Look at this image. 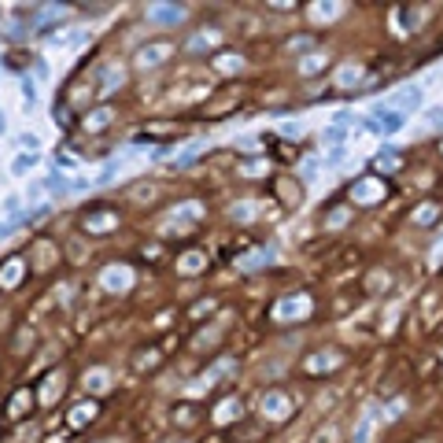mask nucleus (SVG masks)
I'll return each mask as SVG.
<instances>
[{
  "label": "nucleus",
  "mask_w": 443,
  "mask_h": 443,
  "mask_svg": "<svg viewBox=\"0 0 443 443\" xmlns=\"http://www.w3.org/2000/svg\"><path fill=\"white\" fill-rule=\"evenodd\" d=\"M251 214H255V203H240V207H233V218H237V222H248Z\"/></svg>",
  "instance_id": "obj_10"
},
{
  "label": "nucleus",
  "mask_w": 443,
  "mask_h": 443,
  "mask_svg": "<svg viewBox=\"0 0 443 443\" xmlns=\"http://www.w3.org/2000/svg\"><path fill=\"white\" fill-rule=\"evenodd\" d=\"M129 281H133L129 266H107L103 270V288H111V292H126Z\"/></svg>",
  "instance_id": "obj_1"
},
{
  "label": "nucleus",
  "mask_w": 443,
  "mask_h": 443,
  "mask_svg": "<svg viewBox=\"0 0 443 443\" xmlns=\"http://www.w3.org/2000/svg\"><path fill=\"white\" fill-rule=\"evenodd\" d=\"M196 266H203V255H188V259L181 262V270H196Z\"/></svg>",
  "instance_id": "obj_12"
},
{
  "label": "nucleus",
  "mask_w": 443,
  "mask_h": 443,
  "mask_svg": "<svg viewBox=\"0 0 443 443\" xmlns=\"http://www.w3.org/2000/svg\"><path fill=\"white\" fill-rule=\"evenodd\" d=\"M166 52H170V44H163V41H159V48H140V55H137V63H140V67H152V63H159V59H166Z\"/></svg>",
  "instance_id": "obj_6"
},
{
  "label": "nucleus",
  "mask_w": 443,
  "mask_h": 443,
  "mask_svg": "<svg viewBox=\"0 0 443 443\" xmlns=\"http://www.w3.org/2000/svg\"><path fill=\"white\" fill-rule=\"evenodd\" d=\"M262 410H270L273 418H281V414L288 410V403H285V395H281V392H273V395H266V403H262Z\"/></svg>",
  "instance_id": "obj_8"
},
{
  "label": "nucleus",
  "mask_w": 443,
  "mask_h": 443,
  "mask_svg": "<svg viewBox=\"0 0 443 443\" xmlns=\"http://www.w3.org/2000/svg\"><path fill=\"white\" fill-rule=\"evenodd\" d=\"M340 85H358V81H362V67H351V63H347V67H340Z\"/></svg>",
  "instance_id": "obj_9"
},
{
  "label": "nucleus",
  "mask_w": 443,
  "mask_h": 443,
  "mask_svg": "<svg viewBox=\"0 0 443 443\" xmlns=\"http://www.w3.org/2000/svg\"><path fill=\"white\" fill-rule=\"evenodd\" d=\"M152 18H155V22H181V18H185V7H174V4H155V7H152Z\"/></svg>",
  "instance_id": "obj_4"
},
{
  "label": "nucleus",
  "mask_w": 443,
  "mask_h": 443,
  "mask_svg": "<svg viewBox=\"0 0 443 443\" xmlns=\"http://www.w3.org/2000/svg\"><path fill=\"white\" fill-rule=\"evenodd\" d=\"M318 67H325V55H310V59H303V63H299V70H303V74L318 70Z\"/></svg>",
  "instance_id": "obj_11"
},
{
  "label": "nucleus",
  "mask_w": 443,
  "mask_h": 443,
  "mask_svg": "<svg viewBox=\"0 0 443 443\" xmlns=\"http://www.w3.org/2000/svg\"><path fill=\"white\" fill-rule=\"evenodd\" d=\"M344 218H347V211H333V214H329V225L336 229V225H344Z\"/></svg>",
  "instance_id": "obj_13"
},
{
  "label": "nucleus",
  "mask_w": 443,
  "mask_h": 443,
  "mask_svg": "<svg viewBox=\"0 0 443 443\" xmlns=\"http://www.w3.org/2000/svg\"><path fill=\"white\" fill-rule=\"evenodd\" d=\"M307 307H310V299H307V296H299V299H285V303L277 307V318H296V314H307Z\"/></svg>",
  "instance_id": "obj_5"
},
{
  "label": "nucleus",
  "mask_w": 443,
  "mask_h": 443,
  "mask_svg": "<svg viewBox=\"0 0 443 443\" xmlns=\"http://www.w3.org/2000/svg\"><path fill=\"white\" fill-rule=\"evenodd\" d=\"M384 196V185L381 181H358L355 185V200L358 203H373V200H381Z\"/></svg>",
  "instance_id": "obj_2"
},
{
  "label": "nucleus",
  "mask_w": 443,
  "mask_h": 443,
  "mask_svg": "<svg viewBox=\"0 0 443 443\" xmlns=\"http://www.w3.org/2000/svg\"><path fill=\"white\" fill-rule=\"evenodd\" d=\"M436 214H440L436 203H421L418 211H414V225H432V222H436Z\"/></svg>",
  "instance_id": "obj_7"
},
{
  "label": "nucleus",
  "mask_w": 443,
  "mask_h": 443,
  "mask_svg": "<svg viewBox=\"0 0 443 443\" xmlns=\"http://www.w3.org/2000/svg\"><path fill=\"white\" fill-rule=\"evenodd\" d=\"M418 103H421V89H418V85H407V89H399V92L392 96L388 107H418Z\"/></svg>",
  "instance_id": "obj_3"
}]
</instances>
